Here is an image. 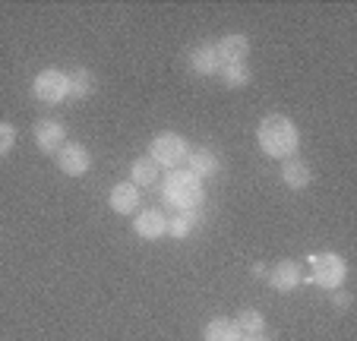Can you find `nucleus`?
<instances>
[{"label":"nucleus","mask_w":357,"mask_h":341,"mask_svg":"<svg viewBox=\"0 0 357 341\" xmlns=\"http://www.w3.org/2000/svg\"><path fill=\"white\" fill-rule=\"evenodd\" d=\"M257 142L269 158L288 161V158H294L297 149H301V133H297L291 117H284V114H269V117H263V123H259V130H257Z\"/></svg>","instance_id":"f257e3e1"},{"label":"nucleus","mask_w":357,"mask_h":341,"mask_svg":"<svg viewBox=\"0 0 357 341\" xmlns=\"http://www.w3.org/2000/svg\"><path fill=\"white\" fill-rule=\"evenodd\" d=\"M202 196H206L202 193V181L196 174H190L187 167H171L168 177L162 181V199L177 212L199 209Z\"/></svg>","instance_id":"f03ea898"},{"label":"nucleus","mask_w":357,"mask_h":341,"mask_svg":"<svg viewBox=\"0 0 357 341\" xmlns=\"http://www.w3.org/2000/svg\"><path fill=\"white\" fill-rule=\"evenodd\" d=\"M307 266H310V281L326 291H338L348 278V262L338 253H313Z\"/></svg>","instance_id":"7ed1b4c3"},{"label":"nucleus","mask_w":357,"mask_h":341,"mask_svg":"<svg viewBox=\"0 0 357 341\" xmlns=\"http://www.w3.org/2000/svg\"><path fill=\"white\" fill-rule=\"evenodd\" d=\"M187 152H190V142L183 139L181 133H174V130H162V133H155L152 146H149V158L155 161L158 167H177V165H183Z\"/></svg>","instance_id":"20e7f679"},{"label":"nucleus","mask_w":357,"mask_h":341,"mask_svg":"<svg viewBox=\"0 0 357 341\" xmlns=\"http://www.w3.org/2000/svg\"><path fill=\"white\" fill-rule=\"evenodd\" d=\"M32 95L41 101V105H61V101L70 98V73L63 70H41L32 79Z\"/></svg>","instance_id":"39448f33"},{"label":"nucleus","mask_w":357,"mask_h":341,"mask_svg":"<svg viewBox=\"0 0 357 341\" xmlns=\"http://www.w3.org/2000/svg\"><path fill=\"white\" fill-rule=\"evenodd\" d=\"M32 139H35V146H38V152L57 155L67 146V127H63L61 121H54V117H41L32 127Z\"/></svg>","instance_id":"423d86ee"},{"label":"nucleus","mask_w":357,"mask_h":341,"mask_svg":"<svg viewBox=\"0 0 357 341\" xmlns=\"http://www.w3.org/2000/svg\"><path fill=\"white\" fill-rule=\"evenodd\" d=\"M54 158H57V167H61L67 177H82V174H89V167H92V155H89V149L82 146V142H67Z\"/></svg>","instance_id":"0eeeda50"},{"label":"nucleus","mask_w":357,"mask_h":341,"mask_svg":"<svg viewBox=\"0 0 357 341\" xmlns=\"http://www.w3.org/2000/svg\"><path fill=\"white\" fill-rule=\"evenodd\" d=\"M133 231L142 241H158V237L168 234V215L162 209H142L133 218Z\"/></svg>","instance_id":"6e6552de"},{"label":"nucleus","mask_w":357,"mask_h":341,"mask_svg":"<svg viewBox=\"0 0 357 341\" xmlns=\"http://www.w3.org/2000/svg\"><path fill=\"white\" fill-rule=\"evenodd\" d=\"M269 285L275 291H282V294H291L294 288H301V281H303V268H301V262H294V259H282L278 266H272L269 268Z\"/></svg>","instance_id":"1a4fd4ad"},{"label":"nucleus","mask_w":357,"mask_h":341,"mask_svg":"<svg viewBox=\"0 0 357 341\" xmlns=\"http://www.w3.org/2000/svg\"><path fill=\"white\" fill-rule=\"evenodd\" d=\"M183 165H187L190 174H196L202 181V177H215L218 171H222V158H218L212 149H190L187 158H183Z\"/></svg>","instance_id":"9d476101"},{"label":"nucleus","mask_w":357,"mask_h":341,"mask_svg":"<svg viewBox=\"0 0 357 341\" xmlns=\"http://www.w3.org/2000/svg\"><path fill=\"white\" fill-rule=\"evenodd\" d=\"M215 54H218V63H243L250 57V38L241 32L234 35H225L222 41L215 45Z\"/></svg>","instance_id":"9b49d317"},{"label":"nucleus","mask_w":357,"mask_h":341,"mask_svg":"<svg viewBox=\"0 0 357 341\" xmlns=\"http://www.w3.org/2000/svg\"><path fill=\"white\" fill-rule=\"evenodd\" d=\"M108 206L114 209L117 215H136L139 212V190L133 183H117L111 187V196H108Z\"/></svg>","instance_id":"f8f14e48"},{"label":"nucleus","mask_w":357,"mask_h":341,"mask_svg":"<svg viewBox=\"0 0 357 341\" xmlns=\"http://www.w3.org/2000/svg\"><path fill=\"white\" fill-rule=\"evenodd\" d=\"M310 181H313V171H310L307 161H301V158L282 161V183L288 190H307L310 187Z\"/></svg>","instance_id":"ddd939ff"},{"label":"nucleus","mask_w":357,"mask_h":341,"mask_svg":"<svg viewBox=\"0 0 357 341\" xmlns=\"http://www.w3.org/2000/svg\"><path fill=\"white\" fill-rule=\"evenodd\" d=\"M218 54H215V45H196L190 51V70L196 76H215L218 73Z\"/></svg>","instance_id":"4468645a"},{"label":"nucleus","mask_w":357,"mask_h":341,"mask_svg":"<svg viewBox=\"0 0 357 341\" xmlns=\"http://www.w3.org/2000/svg\"><path fill=\"white\" fill-rule=\"evenodd\" d=\"M199 225H202L199 209H190V212H177V215H171V218H168V234L174 237V241H187V237L193 234Z\"/></svg>","instance_id":"2eb2a0df"},{"label":"nucleus","mask_w":357,"mask_h":341,"mask_svg":"<svg viewBox=\"0 0 357 341\" xmlns=\"http://www.w3.org/2000/svg\"><path fill=\"white\" fill-rule=\"evenodd\" d=\"M130 183H133V187H155L158 183V165L149 158V155L136 158L133 165H130Z\"/></svg>","instance_id":"dca6fc26"},{"label":"nucleus","mask_w":357,"mask_h":341,"mask_svg":"<svg viewBox=\"0 0 357 341\" xmlns=\"http://www.w3.org/2000/svg\"><path fill=\"white\" fill-rule=\"evenodd\" d=\"M95 89H98V79H95L92 70L79 67V70H73V73H70V98H79V101L82 98H92Z\"/></svg>","instance_id":"f3484780"},{"label":"nucleus","mask_w":357,"mask_h":341,"mask_svg":"<svg viewBox=\"0 0 357 341\" xmlns=\"http://www.w3.org/2000/svg\"><path fill=\"white\" fill-rule=\"evenodd\" d=\"M202 341H241V332H237L234 319H212L209 326H206V332H202Z\"/></svg>","instance_id":"a211bd4d"},{"label":"nucleus","mask_w":357,"mask_h":341,"mask_svg":"<svg viewBox=\"0 0 357 341\" xmlns=\"http://www.w3.org/2000/svg\"><path fill=\"white\" fill-rule=\"evenodd\" d=\"M218 76H222V82L228 89H243V86H250V79H253L247 63H225V67H218Z\"/></svg>","instance_id":"6ab92c4d"},{"label":"nucleus","mask_w":357,"mask_h":341,"mask_svg":"<svg viewBox=\"0 0 357 341\" xmlns=\"http://www.w3.org/2000/svg\"><path fill=\"white\" fill-rule=\"evenodd\" d=\"M234 326L241 335H266V319L259 310H241L234 316Z\"/></svg>","instance_id":"aec40b11"},{"label":"nucleus","mask_w":357,"mask_h":341,"mask_svg":"<svg viewBox=\"0 0 357 341\" xmlns=\"http://www.w3.org/2000/svg\"><path fill=\"white\" fill-rule=\"evenodd\" d=\"M16 146V127L7 121H0V155H7Z\"/></svg>","instance_id":"412c9836"},{"label":"nucleus","mask_w":357,"mask_h":341,"mask_svg":"<svg viewBox=\"0 0 357 341\" xmlns=\"http://www.w3.org/2000/svg\"><path fill=\"white\" fill-rule=\"evenodd\" d=\"M332 303H335L338 310H348L351 303H354V297H351L348 291H342V288H338V291H332Z\"/></svg>","instance_id":"4be33fe9"},{"label":"nucleus","mask_w":357,"mask_h":341,"mask_svg":"<svg viewBox=\"0 0 357 341\" xmlns=\"http://www.w3.org/2000/svg\"><path fill=\"white\" fill-rule=\"evenodd\" d=\"M253 275H257V278H266V275H269V268H266L263 262H257V266H253Z\"/></svg>","instance_id":"5701e85b"},{"label":"nucleus","mask_w":357,"mask_h":341,"mask_svg":"<svg viewBox=\"0 0 357 341\" xmlns=\"http://www.w3.org/2000/svg\"><path fill=\"white\" fill-rule=\"evenodd\" d=\"M241 341H269L266 335H241Z\"/></svg>","instance_id":"b1692460"}]
</instances>
